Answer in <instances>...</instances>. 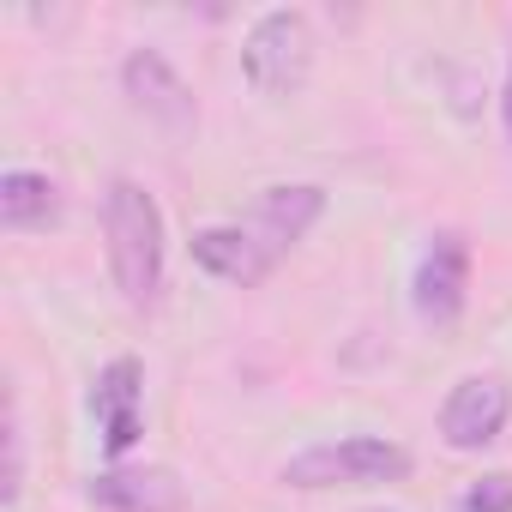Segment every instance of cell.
<instances>
[{
  "instance_id": "obj_13",
  "label": "cell",
  "mask_w": 512,
  "mask_h": 512,
  "mask_svg": "<svg viewBox=\"0 0 512 512\" xmlns=\"http://www.w3.org/2000/svg\"><path fill=\"white\" fill-rule=\"evenodd\" d=\"M25 488V428H19V410L7 416V476H0V506H13Z\"/></svg>"
},
{
  "instance_id": "obj_6",
  "label": "cell",
  "mask_w": 512,
  "mask_h": 512,
  "mask_svg": "<svg viewBox=\"0 0 512 512\" xmlns=\"http://www.w3.org/2000/svg\"><path fill=\"white\" fill-rule=\"evenodd\" d=\"M464 290H470V241L458 229H440L416 266V284H410V302L428 326H452L464 314Z\"/></svg>"
},
{
  "instance_id": "obj_7",
  "label": "cell",
  "mask_w": 512,
  "mask_h": 512,
  "mask_svg": "<svg viewBox=\"0 0 512 512\" xmlns=\"http://www.w3.org/2000/svg\"><path fill=\"white\" fill-rule=\"evenodd\" d=\"M193 266L211 272V278H223V284L253 290L260 278H272L278 253L253 235L247 223H211V229H193Z\"/></svg>"
},
{
  "instance_id": "obj_8",
  "label": "cell",
  "mask_w": 512,
  "mask_h": 512,
  "mask_svg": "<svg viewBox=\"0 0 512 512\" xmlns=\"http://www.w3.org/2000/svg\"><path fill=\"white\" fill-rule=\"evenodd\" d=\"M91 506L97 512H181L187 488L175 482V470L163 464H139V470H103L91 482Z\"/></svg>"
},
{
  "instance_id": "obj_5",
  "label": "cell",
  "mask_w": 512,
  "mask_h": 512,
  "mask_svg": "<svg viewBox=\"0 0 512 512\" xmlns=\"http://www.w3.org/2000/svg\"><path fill=\"white\" fill-rule=\"evenodd\" d=\"M506 416H512L506 380H494V374H464V380L446 392V404H440V440H446L452 452H482L488 440H500Z\"/></svg>"
},
{
  "instance_id": "obj_1",
  "label": "cell",
  "mask_w": 512,
  "mask_h": 512,
  "mask_svg": "<svg viewBox=\"0 0 512 512\" xmlns=\"http://www.w3.org/2000/svg\"><path fill=\"white\" fill-rule=\"evenodd\" d=\"M103 235H109V272L127 308H151L163 296V211L139 181H109L103 199Z\"/></svg>"
},
{
  "instance_id": "obj_3",
  "label": "cell",
  "mask_w": 512,
  "mask_h": 512,
  "mask_svg": "<svg viewBox=\"0 0 512 512\" xmlns=\"http://www.w3.org/2000/svg\"><path fill=\"white\" fill-rule=\"evenodd\" d=\"M404 476H410V452L380 434L320 440L284 464L290 488H374V482H404Z\"/></svg>"
},
{
  "instance_id": "obj_9",
  "label": "cell",
  "mask_w": 512,
  "mask_h": 512,
  "mask_svg": "<svg viewBox=\"0 0 512 512\" xmlns=\"http://www.w3.org/2000/svg\"><path fill=\"white\" fill-rule=\"evenodd\" d=\"M320 211H326V193H320V187H308V181H302V187H266V193H260V205H253V217H247V229H253V235H260V241L278 253V260H284V253H290L314 223H320Z\"/></svg>"
},
{
  "instance_id": "obj_2",
  "label": "cell",
  "mask_w": 512,
  "mask_h": 512,
  "mask_svg": "<svg viewBox=\"0 0 512 512\" xmlns=\"http://www.w3.org/2000/svg\"><path fill=\"white\" fill-rule=\"evenodd\" d=\"M241 73H247L253 91L272 97V103L296 97L308 85V73H314V25H308V13L272 7V13L253 19V31L241 43Z\"/></svg>"
},
{
  "instance_id": "obj_12",
  "label": "cell",
  "mask_w": 512,
  "mask_h": 512,
  "mask_svg": "<svg viewBox=\"0 0 512 512\" xmlns=\"http://www.w3.org/2000/svg\"><path fill=\"white\" fill-rule=\"evenodd\" d=\"M458 512H512V476H506V470H488L482 482L464 488Z\"/></svg>"
},
{
  "instance_id": "obj_14",
  "label": "cell",
  "mask_w": 512,
  "mask_h": 512,
  "mask_svg": "<svg viewBox=\"0 0 512 512\" xmlns=\"http://www.w3.org/2000/svg\"><path fill=\"white\" fill-rule=\"evenodd\" d=\"M500 109H506V139H512V61H506V97H500Z\"/></svg>"
},
{
  "instance_id": "obj_11",
  "label": "cell",
  "mask_w": 512,
  "mask_h": 512,
  "mask_svg": "<svg viewBox=\"0 0 512 512\" xmlns=\"http://www.w3.org/2000/svg\"><path fill=\"white\" fill-rule=\"evenodd\" d=\"M0 223L13 235H31V229H55L61 223V187L37 169H7L0 175Z\"/></svg>"
},
{
  "instance_id": "obj_10",
  "label": "cell",
  "mask_w": 512,
  "mask_h": 512,
  "mask_svg": "<svg viewBox=\"0 0 512 512\" xmlns=\"http://www.w3.org/2000/svg\"><path fill=\"white\" fill-rule=\"evenodd\" d=\"M139 362L133 356H115L103 374H97V392H91V410L103 422V446L109 452H127L139 440Z\"/></svg>"
},
{
  "instance_id": "obj_4",
  "label": "cell",
  "mask_w": 512,
  "mask_h": 512,
  "mask_svg": "<svg viewBox=\"0 0 512 512\" xmlns=\"http://www.w3.org/2000/svg\"><path fill=\"white\" fill-rule=\"evenodd\" d=\"M121 91H127V103H133L145 121H157L163 133H193V121H199V103H193L187 79H181L157 49H133V55L121 61Z\"/></svg>"
}]
</instances>
